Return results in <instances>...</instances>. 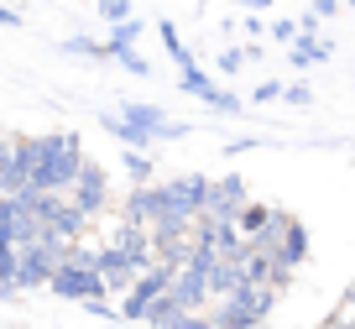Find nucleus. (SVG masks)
<instances>
[{
	"mask_svg": "<svg viewBox=\"0 0 355 329\" xmlns=\"http://www.w3.org/2000/svg\"><path fill=\"white\" fill-rule=\"evenodd\" d=\"M157 37H162L167 58H173V63H178V74H189V68H199V58L189 53V42L178 37V26H173V22H157Z\"/></svg>",
	"mask_w": 355,
	"mask_h": 329,
	"instance_id": "obj_16",
	"label": "nucleus"
},
{
	"mask_svg": "<svg viewBox=\"0 0 355 329\" xmlns=\"http://www.w3.org/2000/svg\"><path fill=\"white\" fill-rule=\"evenodd\" d=\"M251 146H261V142H256V136H235V142H225V152L241 157V152H251Z\"/></svg>",
	"mask_w": 355,
	"mask_h": 329,
	"instance_id": "obj_31",
	"label": "nucleus"
},
{
	"mask_svg": "<svg viewBox=\"0 0 355 329\" xmlns=\"http://www.w3.org/2000/svg\"><path fill=\"white\" fill-rule=\"evenodd\" d=\"M245 204H251V188H245L241 173L209 178V199H204V214H209V219H241Z\"/></svg>",
	"mask_w": 355,
	"mask_h": 329,
	"instance_id": "obj_9",
	"label": "nucleus"
},
{
	"mask_svg": "<svg viewBox=\"0 0 355 329\" xmlns=\"http://www.w3.org/2000/svg\"><path fill=\"white\" fill-rule=\"evenodd\" d=\"M89 162L84 152V136L73 131H58V136H37V167H32V183H26V194H63L73 188L78 167Z\"/></svg>",
	"mask_w": 355,
	"mask_h": 329,
	"instance_id": "obj_1",
	"label": "nucleus"
},
{
	"mask_svg": "<svg viewBox=\"0 0 355 329\" xmlns=\"http://www.w3.org/2000/svg\"><path fill=\"white\" fill-rule=\"evenodd\" d=\"M68 204L78 209V214H100L105 204H110V173H105L100 162H94V157H89L84 167H78V178H73V188H68Z\"/></svg>",
	"mask_w": 355,
	"mask_h": 329,
	"instance_id": "obj_8",
	"label": "nucleus"
},
{
	"mask_svg": "<svg viewBox=\"0 0 355 329\" xmlns=\"http://www.w3.org/2000/svg\"><path fill=\"white\" fill-rule=\"evenodd\" d=\"M345 303H355V282H350V293H345V298H340V308H345Z\"/></svg>",
	"mask_w": 355,
	"mask_h": 329,
	"instance_id": "obj_36",
	"label": "nucleus"
},
{
	"mask_svg": "<svg viewBox=\"0 0 355 329\" xmlns=\"http://www.w3.org/2000/svg\"><path fill=\"white\" fill-rule=\"evenodd\" d=\"M178 89H183V94H193V99H209L220 84H214L204 68H189V74H178Z\"/></svg>",
	"mask_w": 355,
	"mask_h": 329,
	"instance_id": "obj_20",
	"label": "nucleus"
},
{
	"mask_svg": "<svg viewBox=\"0 0 355 329\" xmlns=\"http://www.w3.org/2000/svg\"><path fill=\"white\" fill-rule=\"evenodd\" d=\"M319 329H350V324H345V314H340V308H334V314H329V319H324V324H319Z\"/></svg>",
	"mask_w": 355,
	"mask_h": 329,
	"instance_id": "obj_33",
	"label": "nucleus"
},
{
	"mask_svg": "<svg viewBox=\"0 0 355 329\" xmlns=\"http://www.w3.org/2000/svg\"><path fill=\"white\" fill-rule=\"evenodd\" d=\"M241 287H245L241 267H235L230 256H214V267H209V298H214V303H225V298H235Z\"/></svg>",
	"mask_w": 355,
	"mask_h": 329,
	"instance_id": "obj_14",
	"label": "nucleus"
},
{
	"mask_svg": "<svg viewBox=\"0 0 355 329\" xmlns=\"http://www.w3.org/2000/svg\"><path fill=\"white\" fill-rule=\"evenodd\" d=\"M162 194H167V209H173L178 219H199V214H204V199H209V178H204V173L167 178Z\"/></svg>",
	"mask_w": 355,
	"mask_h": 329,
	"instance_id": "obj_10",
	"label": "nucleus"
},
{
	"mask_svg": "<svg viewBox=\"0 0 355 329\" xmlns=\"http://www.w3.org/2000/svg\"><path fill=\"white\" fill-rule=\"evenodd\" d=\"M329 53H334V47L324 42V37H298V42L288 47V63L293 68H313V63H324Z\"/></svg>",
	"mask_w": 355,
	"mask_h": 329,
	"instance_id": "obj_17",
	"label": "nucleus"
},
{
	"mask_svg": "<svg viewBox=\"0 0 355 329\" xmlns=\"http://www.w3.org/2000/svg\"><path fill=\"white\" fill-rule=\"evenodd\" d=\"M309 11H313V16H319V22H324V16H334V11H340V0H313Z\"/></svg>",
	"mask_w": 355,
	"mask_h": 329,
	"instance_id": "obj_32",
	"label": "nucleus"
},
{
	"mask_svg": "<svg viewBox=\"0 0 355 329\" xmlns=\"http://www.w3.org/2000/svg\"><path fill=\"white\" fill-rule=\"evenodd\" d=\"M277 308V293L272 287H241L225 303H209V324L214 329H261L266 314Z\"/></svg>",
	"mask_w": 355,
	"mask_h": 329,
	"instance_id": "obj_3",
	"label": "nucleus"
},
{
	"mask_svg": "<svg viewBox=\"0 0 355 329\" xmlns=\"http://www.w3.org/2000/svg\"><path fill=\"white\" fill-rule=\"evenodd\" d=\"M266 32H272V37H277V42H298V16H277V22H272V26H266Z\"/></svg>",
	"mask_w": 355,
	"mask_h": 329,
	"instance_id": "obj_25",
	"label": "nucleus"
},
{
	"mask_svg": "<svg viewBox=\"0 0 355 329\" xmlns=\"http://www.w3.org/2000/svg\"><path fill=\"white\" fill-rule=\"evenodd\" d=\"M282 99H288V105H309L313 89H309V84H288V89H282Z\"/></svg>",
	"mask_w": 355,
	"mask_h": 329,
	"instance_id": "obj_29",
	"label": "nucleus"
},
{
	"mask_svg": "<svg viewBox=\"0 0 355 329\" xmlns=\"http://www.w3.org/2000/svg\"><path fill=\"white\" fill-rule=\"evenodd\" d=\"M235 6H245V11H266V6H277V0H235Z\"/></svg>",
	"mask_w": 355,
	"mask_h": 329,
	"instance_id": "obj_35",
	"label": "nucleus"
},
{
	"mask_svg": "<svg viewBox=\"0 0 355 329\" xmlns=\"http://www.w3.org/2000/svg\"><path fill=\"white\" fill-rule=\"evenodd\" d=\"M173 329H214V324H209V314H183Z\"/></svg>",
	"mask_w": 355,
	"mask_h": 329,
	"instance_id": "obj_30",
	"label": "nucleus"
},
{
	"mask_svg": "<svg viewBox=\"0 0 355 329\" xmlns=\"http://www.w3.org/2000/svg\"><path fill=\"white\" fill-rule=\"evenodd\" d=\"M241 63H245V53H241V47H225V53H220V74H235Z\"/></svg>",
	"mask_w": 355,
	"mask_h": 329,
	"instance_id": "obj_27",
	"label": "nucleus"
},
{
	"mask_svg": "<svg viewBox=\"0 0 355 329\" xmlns=\"http://www.w3.org/2000/svg\"><path fill=\"white\" fill-rule=\"evenodd\" d=\"M53 298H68V303H105V282H100V272L94 267H73V262H63L53 272Z\"/></svg>",
	"mask_w": 355,
	"mask_h": 329,
	"instance_id": "obj_6",
	"label": "nucleus"
},
{
	"mask_svg": "<svg viewBox=\"0 0 355 329\" xmlns=\"http://www.w3.org/2000/svg\"><path fill=\"white\" fill-rule=\"evenodd\" d=\"M100 246H115V251L136 256V262H152V230H141V225H131V219L110 225V235H105Z\"/></svg>",
	"mask_w": 355,
	"mask_h": 329,
	"instance_id": "obj_13",
	"label": "nucleus"
},
{
	"mask_svg": "<svg viewBox=\"0 0 355 329\" xmlns=\"http://www.w3.org/2000/svg\"><path fill=\"white\" fill-rule=\"evenodd\" d=\"M272 214H277L272 204H256V199H251V204L241 209V219H235V230H241L245 241H261V235H266V225H272Z\"/></svg>",
	"mask_w": 355,
	"mask_h": 329,
	"instance_id": "obj_15",
	"label": "nucleus"
},
{
	"mask_svg": "<svg viewBox=\"0 0 355 329\" xmlns=\"http://www.w3.org/2000/svg\"><path fill=\"white\" fill-rule=\"evenodd\" d=\"M282 89H288V84H277V78H261L251 99H282Z\"/></svg>",
	"mask_w": 355,
	"mask_h": 329,
	"instance_id": "obj_28",
	"label": "nucleus"
},
{
	"mask_svg": "<svg viewBox=\"0 0 355 329\" xmlns=\"http://www.w3.org/2000/svg\"><path fill=\"white\" fill-rule=\"evenodd\" d=\"M0 26H21V16H16L11 6H0Z\"/></svg>",
	"mask_w": 355,
	"mask_h": 329,
	"instance_id": "obj_34",
	"label": "nucleus"
},
{
	"mask_svg": "<svg viewBox=\"0 0 355 329\" xmlns=\"http://www.w3.org/2000/svg\"><path fill=\"white\" fill-rule=\"evenodd\" d=\"M115 115H121L125 126H136L146 142H178V136H189V126L173 121V115H167L162 105H152V99H125Z\"/></svg>",
	"mask_w": 355,
	"mask_h": 329,
	"instance_id": "obj_4",
	"label": "nucleus"
},
{
	"mask_svg": "<svg viewBox=\"0 0 355 329\" xmlns=\"http://www.w3.org/2000/svg\"><path fill=\"white\" fill-rule=\"evenodd\" d=\"M42 235H53V241H63V246H78V241L89 235V214H78V209H73V204L63 199V204H58L53 214H47Z\"/></svg>",
	"mask_w": 355,
	"mask_h": 329,
	"instance_id": "obj_12",
	"label": "nucleus"
},
{
	"mask_svg": "<svg viewBox=\"0 0 355 329\" xmlns=\"http://www.w3.org/2000/svg\"><path fill=\"white\" fill-rule=\"evenodd\" d=\"M105 131H110V136H115V142H121V146H125V152H146V146H152V142H146V136H141V131H136V126H125V121H121V115H115V110H110V115H105Z\"/></svg>",
	"mask_w": 355,
	"mask_h": 329,
	"instance_id": "obj_18",
	"label": "nucleus"
},
{
	"mask_svg": "<svg viewBox=\"0 0 355 329\" xmlns=\"http://www.w3.org/2000/svg\"><path fill=\"white\" fill-rule=\"evenodd\" d=\"M115 63H121V68H131L136 78H146V74H152V63H146V58L136 53V47H125V53H115Z\"/></svg>",
	"mask_w": 355,
	"mask_h": 329,
	"instance_id": "obj_26",
	"label": "nucleus"
},
{
	"mask_svg": "<svg viewBox=\"0 0 355 329\" xmlns=\"http://www.w3.org/2000/svg\"><path fill=\"white\" fill-rule=\"evenodd\" d=\"M256 246L272 256V267L298 272V267L309 262V225H303L298 214H288V209H277V214H272V225H266V235H261Z\"/></svg>",
	"mask_w": 355,
	"mask_h": 329,
	"instance_id": "obj_2",
	"label": "nucleus"
},
{
	"mask_svg": "<svg viewBox=\"0 0 355 329\" xmlns=\"http://www.w3.org/2000/svg\"><path fill=\"white\" fill-rule=\"evenodd\" d=\"M204 105H209V110H220V115H241V110H245V105H241V94H230V89H225V84L214 89V94L204 99Z\"/></svg>",
	"mask_w": 355,
	"mask_h": 329,
	"instance_id": "obj_24",
	"label": "nucleus"
},
{
	"mask_svg": "<svg viewBox=\"0 0 355 329\" xmlns=\"http://www.w3.org/2000/svg\"><path fill=\"white\" fill-rule=\"evenodd\" d=\"M157 262H136V256H125V251H115V246H100V256H94V272H100V282H105V293H131L136 287V277L141 272H152Z\"/></svg>",
	"mask_w": 355,
	"mask_h": 329,
	"instance_id": "obj_7",
	"label": "nucleus"
},
{
	"mask_svg": "<svg viewBox=\"0 0 355 329\" xmlns=\"http://www.w3.org/2000/svg\"><path fill=\"white\" fill-rule=\"evenodd\" d=\"M63 53H73V58H94V63H100V58H110V47L94 42V37H68Z\"/></svg>",
	"mask_w": 355,
	"mask_h": 329,
	"instance_id": "obj_22",
	"label": "nucleus"
},
{
	"mask_svg": "<svg viewBox=\"0 0 355 329\" xmlns=\"http://www.w3.org/2000/svg\"><path fill=\"white\" fill-rule=\"evenodd\" d=\"M136 37H141V16H131V22L110 26V37H105V47H110V58H115V53H125V47H136Z\"/></svg>",
	"mask_w": 355,
	"mask_h": 329,
	"instance_id": "obj_19",
	"label": "nucleus"
},
{
	"mask_svg": "<svg viewBox=\"0 0 355 329\" xmlns=\"http://www.w3.org/2000/svg\"><path fill=\"white\" fill-rule=\"evenodd\" d=\"M94 11H100L110 26H121V22H131V16H136V6H131V0H94Z\"/></svg>",
	"mask_w": 355,
	"mask_h": 329,
	"instance_id": "obj_23",
	"label": "nucleus"
},
{
	"mask_svg": "<svg viewBox=\"0 0 355 329\" xmlns=\"http://www.w3.org/2000/svg\"><path fill=\"white\" fill-rule=\"evenodd\" d=\"M125 219H131V225H141V230H152V225L178 219V214L167 209L162 183H146V188H131V194H125Z\"/></svg>",
	"mask_w": 355,
	"mask_h": 329,
	"instance_id": "obj_11",
	"label": "nucleus"
},
{
	"mask_svg": "<svg viewBox=\"0 0 355 329\" xmlns=\"http://www.w3.org/2000/svg\"><path fill=\"white\" fill-rule=\"evenodd\" d=\"M345 324H350V329H355V314H345Z\"/></svg>",
	"mask_w": 355,
	"mask_h": 329,
	"instance_id": "obj_37",
	"label": "nucleus"
},
{
	"mask_svg": "<svg viewBox=\"0 0 355 329\" xmlns=\"http://www.w3.org/2000/svg\"><path fill=\"white\" fill-rule=\"evenodd\" d=\"M173 277H178V267H162V262H157L152 272H141V277H136V287L121 298V308H115V314H121V319H131V324H146L152 303L167 293V287H173Z\"/></svg>",
	"mask_w": 355,
	"mask_h": 329,
	"instance_id": "obj_5",
	"label": "nucleus"
},
{
	"mask_svg": "<svg viewBox=\"0 0 355 329\" xmlns=\"http://www.w3.org/2000/svg\"><path fill=\"white\" fill-rule=\"evenodd\" d=\"M121 162H125V178H131V188H146V183H152V157H146V152H125Z\"/></svg>",
	"mask_w": 355,
	"mask_h": 329,
	"instance_id": "obj_21",
	"label": "nucleus"
}]
</instances>
